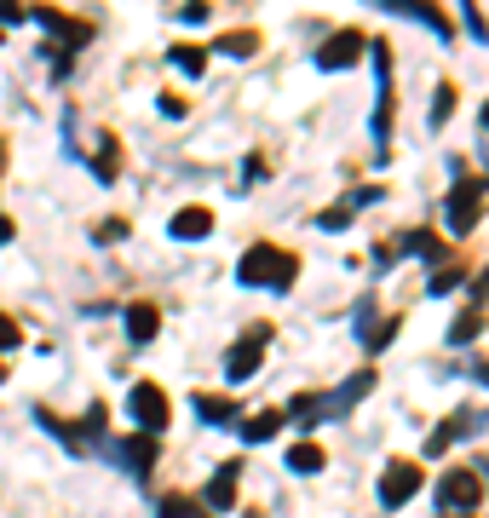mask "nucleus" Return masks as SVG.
<instances>
[{"label":"nucleus","instance_id":"f257e3e1","mask_svg":"<svg viewBox=\"0 0 489 518\" xmlns=\"http://www.w3.org/2000/svg\"><path fill=\"white\" fill-rule=\"evenodd\" d=\"M374 392V375L363 369V375H351L340 392H300V398H288V409H282V421L294 426H317V421H340V415H351V403L369 398Z\"/></svg>","mask_w":489,"mask_h":518},{"label":"nucleus","instance_id":"f03ea898","mask_svg":"<svg viewBox=\"0 0 489 518\" xmlns=\"http://www.w3.org/2000/svg\"><path fill=\"white\" fill-rule=\"evenodd\" d=\"M294 277H300V259L288 254V248H271V242H254L248 254H242V265H236V283L242 288H294Z\"/></svg>","mask_w":489,"mask_h":518},{"label":"nucleus","instance_id":"7ed1b4c3","mask_svg":"<svg viewBox=\"0 0 489 518\" xmlns=\"http://www.w3.org/2000/svg\"><path fill=\"white\" fill-rule=\"evenodd\" d=\"M484 501V478L472 467H449L438 478V507H443V518H455V513H472Z\"/></svg>","mask_w":489,"mask_h":518},{"label":"nucleus","instance_id":"20e7f679","mask_svg":"<svg viewBox=\"0 0 489 518\" xmlns=\"http://www.w3.org/2000/svg\"><path fill=\"white\" fill-rule=\"evenodd\" d=\"M374 144L386 150V139H392V52L374 41Z\"/></svg>","mask_w":489,"mask_h":518},{"label":"nucleus","instance_id":"39448f33","mask_svg":"<svg viewBox=\"0 0 489 518\" xmlns=\"http://www.w3.org/2000/svg\"><path fill=\"white\" fill-rule=\"evenodd\" d=\"M265 346H271V329H265V323H254V329H248V334H242V340L231 346V352H225V380H236V386H242V380H254Z\"/></svg>","mask_w":489,"mask_h":518},{"label":"nucleus","instance_id":"423d86ee","mask_svg":"<svg viewBox=\"0 0 489 518\" xmlns=\"http://www.w3.org/2000/svg\"><path fill=\"white\" fill-rule=\"evenodd\" d=\"M484 196H489V179H466V185L449 190V202H443V213H449V231L466 236L472 225H478V213H484Z\"/></svg>","mask_w":489,"mask_h":518},{"label":"nucleus","instance_id":"0eeeda50","mask_svg":"<svg viewBox=\"0 0 489 518\" xmlns=\"http://www.w3.org/2000/svg\"><path fill=\"white\" fill-rule=\"evenodd\" d=\"M127 415H133V426H139L144 438H156V432L167 426V392L150 386V380H139V386L127 392Z\"/></svg>","mask_w":489,"mask_h":518},{"label":"nucleus","instance_id":"6e6552de","mask_svg":"<svg viewBox=\"0 0 489 518\" xmlns=\"http://www.w3.org/2000/svg\"><path fill=\"white\" fill-rule=\"evenodd\" d=\"M420 495V467L415 461H392L380 472V507H409Z\"/></svg>","mask_w":489,"mask_h":518},{"label":"nucleus","instance_id":"1a4fd4ad","mask_svg":"<svg viewBox=\"0 0 489 518\" xmlns=\"http://www.w3.org/2000/svg\"><path fill=\"white\" fill-rule=\"evenodd\" d=\"M357 58H363V29H334L323 47H317V70H328V75L351 70Z\"/></svg>","mask_w":489,"mask_h":518},{"label":"nucleus","instance_id":"9d476101","mask_svg":"<svg viewBox=\"0 0 489 518\" xmlns=\"http://www.w3.org/2000/svg\"><path fill=\"white\" fill-rule=\"evenodd\" d=\"M484 421H489L484 409H461V415H449V421H443L438 432L426 438V455H443L455 438H478V432H484Z\"/></svg>","mask_w":489,"mask_h":518},{"label":"nucleus","instance_id":"9b49d317","mask_svg":"<svg viewBox=\"0 0 489 518\" xmlns=\"http://www.w3.org/2000/svg\"><path fill=\"white\" fill-rule=\"evenodd\" d=\"M35 24L58 35V47H52V52H75V47H87V35H93L81 18H64V12H52V6H41V12H35Z\"/></svg>","mask_w":489,"mask_h":518},{"label":"nucleus","instance_id":"f8f14e48","mask_svg":"<svg viewBox=\"0 0 489 518\" xmlns=\"http://www.w3.org/2000/svg\"><path fill=\"white\" fill-rule=\"evenodd\" d=\"M213 231V208H179L167 219V236H179V242H202Z\"/></svg>","mask_w":489,"mask_h":518},{"label":"nucleus","instance_id":"ddd939ff","mask_svg":"<svg viewBox=\"0 0 489 518\" xmlns=\"http://www.w3.org/2000/svg\"><path fill=\"white\" fill-rule=\"evenodd\" d=\"M190 409H196L208 426H236V421H242L236 398H219V392H196V398H190Z\"/></svg>","mask_w":489,"mask_h":518},{"label":"nucleus","instance_id":"4468645a","mask_svg":"<svg viewBox=\"0 0 489 518\" xmlns=\"http://www.w3.org/2000/svg\"><path fill=\"white\" fill-rule=\"evenodd\" d=\"M236 478H242V461H225V467L208 478V507L213 513H231V501H236Z\"/></svg>","mask_w":489,"mask_h":518},{"label":"nucleus","instance_id":"2eb2a0df","mask_svg":"<svg viewBox=\"0 0 489 518\" xmlns=\"http://www.w3.org/2000/svg\"><path fill=\"white\" fill-rule=\"evenodd\" d=\"M156 455H162V444H156V438H127V444H121V461H127V472H133V478H150V467H156Z\"/></svg>","mask_w":489,"mask_h":518},{"label":"nucleus","instance_id":"dca6fc26","mask_svg":"<svg viewBox=\"0 0 489 518\" xmlns=\"http://www.w3.org/2000/svg\"><path fill=\"white\" fill-rule=\"evenodd\" d=\"M156 329H162V311L156 306H127V340H133V346H150V340H156Z\"/></svg>","mask_w":489,"mask_h":518},{"label":"nucleus","instance_id":"f3484780","mask_svg":"<svg viewBox=\"0 0 489 518\" xmlns=\"http://www.w3.org/2000/svg\"><path fill=\"white\" fill-rule=\"evenodd\" d=\"M236 426H242V438H248V444H265V438H277L282 409H259V415H248V421H236Z\"/></svg>","mask_w":489,"mask_h":518},{"label":"nucleus","instance_id":"a211bd4d","mask_svg":"<svg viewBox=\"0 0 489 518\" xmlns=\"http://www.w3.org/2000/svg\"><path fill=\"white\" fill-rule=\"evenodd\" d=\"M484 334V306H472V311H461L455 317V329H449V346H472Z\"/></svg>","mask_w":489,"mask_h":518},{"label":"nucleus","instance_id":"6ab92c4d","mask_svg":"<svg viewBox=\"0 0 489 518\" xmlns=\"http://www.w3.org/2000/svg\"><path fill=\"white\" fill-rule=\"evenodd\" d=\"M403 254H420V259H432V265H438V259L449 254V248H443V242H438L432 231H409V236H403Z\"/></svg>","mask_w":489,"mask_h":518},{"label":"nucleus","instance_id":"aec40b11","mask_svg":"<svg viewBox=\"0 0 489 518\" xmlns=\"http://www.w3.org/2000/svg\"><path fill=\"white\" fill-rule=\"evenodd\" d=\"M288 467H294V472H323L328 455L317 444H294V449H288Z\"/></svg>","mask_w":489,"mask_h":518},{"label":"nucleus","instance_id":"412c9836","mask_svg":"<svg viewBox=\"0 0 489 518\" xmlns=\"http://www.w3.org/2000/svg\"><path fill=\"white\" fill-rule=\"evenodd\" d=\"M116 167H121L116 139H98V162H93V173H98V179H116Z\"/></svg>","mask_w":489,"mask_h":518},{"label":"nucleus","instance_id":"4be33fe9","mask_svg":"<svg viewBox=\"0 0 489 518\" xmlns=\"http://www.w3.org/2000/svg\"><path fill=\"white\" fill-rule=\"evenodd\" d=\"M254 29H236V35H225V41H219V52H231V58H248V52H254Z\"/></svg>","mask_w":489,"mask_h":518},{"label":"nucleus","instance_id":"5701e85b","mask_svg":"<svg viewBox=\"0 0 489 518\" xmlns=\"http://www.w3.org/2000/svg\"><path fill=\"white\" fill-rule=\"evenodd\" d=\"M173 64H179L185 75H202V70H208V58H202V47H173Z\"/></svg>","mask_w":489,"mask_h":518},{"label":"nucleus","instance_id":"b1692460","mask_svg":"<svg viewBox=\"0 0 489 518\" xmlns=\"http://www.w3.org/2000/svg\"><path fill=\"white\" fill-rule=\"evenodd\" d=\"M455 283H461V265H438V271H432V294H455Z\"/></svg>","mask_w":489,"mask_h":518},{"label":"nucleus","instance_id":"393cba45","mask_svg":"<svg viewBox=\"0 0 489 518\" xmlns=\"http://www.w3.org/2000/svg\"><path fill=\"white\" fill-rule=\"evenodd\" d=\"M449 104H455V87L443 81L438 93H432V127H443V121H449Z\"/></svg>","mask_w":489,"mask_h":518},{"label":"nucleus","instance_id":"a878e982","mask_svg":"<svg viewBox=\"0 0 489 518\" xmlns=\"http://www.w3.org/2000/svg\"><path fill=\"white\" fill-rule=\"evenodd\" d=\"M18 340H24V334H18V323H12V317H6V311H0V352H12V346H18Z\"/></svg>","mask_w":489,"mask_h":518},{"label":"nucleus","instance_id":"bb28decb","mask_svg":"<svg viewBox=\"0 0 489 518\" xmlns=\"http://www.w3.org/2000/svg\"><path fill=\"white\" fill-rule=\"evenodd\" d=\"M346 225H351V208H346V202L323 213V231H346Z\"/></svg>","mask_w":489,"mask_h":518},{"label":"nucleus","instance_id":"cd10ccee","mask_svg":"<svg viewBox=\"0 0 489 518\" xmlns=\"http://www.w3.org/2000/svg\"><path fill=\"white\" fill-rule=\"evenodd\" d=\"M466 29H472L478 41H489V24H484V12H478V6H466Z\"/></svg>","mask_w":489,"mask_h":518},{"label":"nucleus","instance_id":"c85d7f7f","mask_svg":"<svg viewBox=\"0 0 489 518\" xmlns=\"http://www.w3.org/2000/svg\"><path fill=\"white\" fill-rule=\"evenodd\" d=\"M29 12L18 6V0H0V24H24Z\"/></svg>","mask_w":489,"mask_h":518},{"label":"nucleus","instance_id":"c756f323","mask_svg":"<svg viewBox=\"0 0 489 518\" xmlns=\"http://www.w3.org/2000/svg\"><path fill=\"white\" fill-rule=\"evenodd\" d=\"M156 110H162V116H185V98H179V93H162V104H156Z\"/></svg>","mask_w":489,"mask_h":518},{"label":"nucleus","instance_id":"7c9ffc66","mask_svg":"<svg viewBox=\"0 0 489 518\" xmlns=\"http://www.w3.org/2000/svg\"><path fill=\"white\" fill-rule=\"evenodd\" d=\"M185 24H208V0H190V6H185Z\"/></svg>","mask_w":489,"mask_h":518},{"label":"nucleus","instance_id":"2f4dec72","mask_svg":"<svg viewBox=\"0 0 489 518\" xmlns=\"http://www.w3.org/2000/svg\"><path fill=\"white\" fill-rule=\"evenodd\" d=\"M121 231H127L121 219H104V231H98V242H121Z\"/></svg>","mask_w":489,"mask_h":518},{"label":"nucleus","instance_id":"473e14b6","mask_svg":"<svg viewBox=\"0 0 489 518\" xmlns=\"http://www.w3.org/2000/svg\"><path fill=\"white\" fill-rule=\"evenodd\" d=\"M472 294H478V306H484V300H489V265H484V277L472 283Z\"/></svg>","mask_w":489,"mask_h":518},{"label":"nucleus","instance_id":"72a5a7b5","mask_svg":"<svg viewBox=\"0 0 489 518\" xmlns=\"http://www.w3.org/2000/svg\"><path fill=\"white\" fill-rule=\"evenodd\" d=\"M0 242H12V219L6 213H0Z\"/></svg>","mask_w":489,"mask_h":518},{"label":"nucleus","instance_id":"f704fd0d","mask_svg":"<svg viewBox=\"0 0 489 518\" xmlns=\"http://www.w3.org/2000/svg\"><path fill=\"white\" fill-rule=\"evenodd\" d=\"M478 380H484V386H489V363H484V369H478Z\"/></svg>","mask_w":489,"mask_h":518},{"label":"nucleus","instance_id":"c9c22d12","mask_svg":"<svg viewBox=\"0 0 489 518\" xmlns=\"http://www.w3.org/2000/svg\"><path fill=\"white\" fill-rule=\"evenodd\" d=\"M484 127H489V110H484Z\"/></svg>","mask_w":489,"mask_h":518},{"label":"nucleus","instance_id":"e433bc0d","mask_svg":"<svg viewBox=\"0 0 489 518\" xmlns=\"http://www.w3.org/2000/svg\"><path fill=\"white\" fill-rule=\"evenodd\" d=\"M0 380H6V369H0Z\"/></svg>","mask_w":489,"mask_h":518}]
</instances>
